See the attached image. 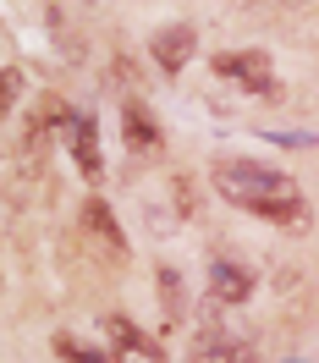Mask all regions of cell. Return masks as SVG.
Masks as SVG:
<instances>
[{
    "mask_svg": "<svg viewBox=\"0 0 319 363\" xmlns=\"http://www.w3.org/2000/svg\"><path fill=\"white\" fill-rule=\"evenodd\" d=\"M105 325V341L116 347V358H127V363H160V347L143 330H138L133 319H121V314H105L99 319Z\"/></svg>",
    "mask_w": 319,
    "mask_h": 363,
    "instance_id": "5",
    "label": "cell"
},
{
    "mask_svg": "<svg viewBox=\"0 0 319 363\" xmlns=\"http://www.w3.org/2000/svg\"><path fill=\"white\" fill-rule=\"evenodd\" d=\"M83 220H89V231H94V237H99L111 253L127 248V242H121V231H116V220H111V209L99 204V199H89V204H83Z\"/></svg>",
    "mask_w": 319,
    "mask_h": 363,
    "instance_id": "9",
    "label": "cell"
},
{
    "mask_svg": "<svg viewBox=\"0 0 319 363\" xmlns=\"http://www.w3.org/2000/svg\"><path fill=\"white\" fill-rule=\"evenodd\" d=\"M215 72L231 77V83H242L248 94H264V99L281 94L275 67H270V55H264V50H226V55H215Z\"/></svg>",
    "mask_w": 319,
    "mask_h": 363,
    "instance_id": "2",
    "label": "cell"
},
{
    "mask_svg": "<svg viewBox=\"0 0 319 363\" xmlns=\"http://www.w3.org/2000/svg\"><path fill=\"white\" fill-rule=\"evenodd\" d=\"M160 303H165V319H182V281H177V270H160Z\"/></svg>",
    "mask_w": 319,
    "mask_h": 363,
    "instance_id": "11",
    "label": "cell"
},
{
    "mask_svg": "<svg viewBox=\"0 0 319 363\" xmlns=\"http://www.w3.org/2000/svg\"><path fill=\"white\" fill-rule=\"evenodd\" d=\"M55 352H61L67 363H111L105 352H99V347H83V341H77V336H67V330L55 336Z\"/></svg>",
    "mask_w": 319,
    "mask_h": 363,
    "instance_id": "10",
    "label": "cell"
},
{
    "mask_svg": "<svg viewBox=\"0 0 319 363\" xmlns=\"http://www.w3.org/2000/svg\"><path fill=\"white\" fill-rule=\"evenodd\" d=\"M193 28L187 23H171V28H160L155 39H149V55H155V67L160 72H182L187 61H193Z\"/></svg>",
    "mask_w": 319,
    "mask_h": 363,
    "instance_id": "6",
    "label": "cell"
},
{
    "mask_svg": "<svg viewBox=\"0 0 319 363\" xmlns=\"http://www.w3.org/2000/svg\"><path fill=\"white\" fill-rule=\"evenodd\" d=\"M83 6H105V0H83Z\"/></svg>",
    "mask_w": 319,
    "mask_h": 363,
    "instance_id": "13",
    "label": "cell"
},
{
    "mask_svg": "<svg viewBox=\"0 0 319 363\" xmlns=\"http://www.w3.org/2000/svg\"><path fill=\"white\" fill-rule=\"evenodd\" d=\"M17 99H23V72L6 67V77H0V105H6V111H17Z\"/></svg>",
    "mask_w": 319,
    "mask_h": 363,
    "instance_id": "12",
    "label": "cell"
},
{
    "mask_svg": "<svg viewBox=\"0 0 319 363\" xmlns=\"http://www.w3.org/2000/svg\"><path fill=\"white\" fill-rule=\"evenodd\" d=\"M187 363H259V347L226 325H204L187 347Z\"/></svg>",
    "mask_w": 319,
    "mask_h": 363,
    "instance_id": "3",
    "label": "cell"
},
{
    "mask_svg": "<svg viewBox=\"0 0 319 363\" xmlns=\"http://www.w3.org/2000/svg\"><path fill=\"white\" fill-rule=\"evenodd\" d=\"M121 138H127L133 155H155L160 149V121L143 111V99H127V105H121Z\"/></svg>",
    "mask_w": 319,
    "mask_h": 363,
    "instance_id": "7",
    "label": "cell"
},
{
    "mask_svg": "<svg viewBox=\"0 0 319 363\" xmlns=\"http://www.w3.org/2000/svg\"><path fill=\"white\" fill-rule=\"evenodd\" d=\"M253 292H259V275L248 264H237V259H215L209 264V303L215 308H242Z\"/></svg>",
    "mask_w": 319,
    "mask_h": 363,
    "instance_id": "4",
    "label": "cell"
},
{
    "mask_svg": "<svg viewBox=\"0 0 319 363\" xmlns=\"http://www.w3.org/2000/svg\"><path fill=\"white\" fill-rule=\"evenodd\" d=\"M72 160L83 165L89 182H99L105 160H99V127H94V116H72Z\"/></svg>",
    "mask_w": 319,
    "mask_h": 363,
    "instance_id": "8",
    "label": "cell"
},
{
    "mask_svg": "<svg viewBox=\"0 0 319 363\" xmlns=\"http://www.w3.org/2000/svg\"><path fill=\"white\" fill-rule=\"evenodd\" d=\"M209 182H215V193L226 204L248 209L259 220H275V226H292V231L308 226V204H303L297 182L286 171H275V165H259V160H242V155H220L209 165Z\"/></svg>",
    "mask_w": 319,
    "mask_h": 363,
    "instance_id": "1",
    "label": "cell"
}]
</instances>
